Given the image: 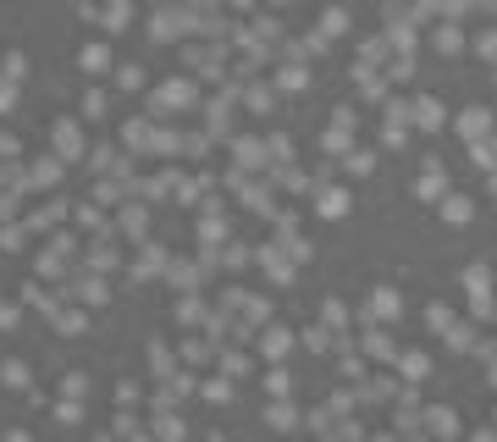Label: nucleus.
Masks as SVG:
<instances>
[{
    "mask_svg": "<svg viewBox=\"0 0 497 442\" xmlns=\"http://www.w3.org/2000/svg\"><path fill=\"white\" fill-rule=\"evenodd\" d=\"M11 100H17V94H11V84H6V78H0V111H11Z\"/></svg>",
    "mask_w": 497,
    "mask_h": 442,
    "instance_id": "obj_1",
    "label": "nucleus"
}]
</instances>
